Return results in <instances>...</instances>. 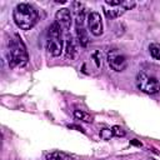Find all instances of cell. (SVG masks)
I'll return each instance as SVG.
<instances>
[{
	"mask_svg": "<svg viewBox=\"0 0 160 160\" xmlns=\"http://www.w3.org/2000/svg\"><path fill=\"white\" fill-rule=\"evenodd\" d=\"M12 18L18 28H20L21 30H30L38 22L39 15L38 11L30 4L21 2L15 6L12 11Z\"/></svg>",
	"mask_w": 160,
	"mask_h": 160,
	"instance_id": "obj_1",
	"label": "cell"
},
{
	"mask_svg": "<svg viewBox=\"0 0 160 160\" xmlns=\"http://www.w3.org/2000/svg\"><path fill=\"white\" fill-rule=\"evenodd\" d=\"M8 59L11 68H22L28 64L29 56L26 48L19 35H14L12 39L9 40L8 45Z\"/></svg>",
	"mask_w": 160,
	"mask_h": 160,
	"instance_id": "obj_2",
	"label": "cell"
},
{
	"mask_svg": "<svg viewBox=\"0 0 160 160\" xmlns=\"http://www.w3.org/2000/svg\"><path fill=\"white\" fill-rule=\"evenodd\" d=\"M61 28L55 21L48 28V38H46V50L51 56H60L62 52V34Z\"/></svg>",
	"mask_w": 160,
	"mask_h": 160,
	"instance_id": "obj_3",
	"label": "cell"
},
{
	"mask_svg": "<svg viewBox=\"0 0 160 160\" xmlns=\"http://www.w3.org/2000/svg\"><path fill=\"white\" fill-rule=\"evenodd\" d=\"M136 86L140 91L154 95L160 91V82L156 78L146 74V72H139L136 76Z\"/></svg>",
	"mask_w": 160,
	"mask_h": 160,
	"instance_id": "obj_4",
	"label": "cell"
},
{
	"mask_svg": "<svg viewBox=\"0 0 160 160\" xmlns=\"http://www.w3.org/2000/svg\"><path fill=\"white\" fill-rule=\"evenodd\" d=\"M106 59H108L109 66H110L114 71H116V72L124 71V70L126 69V66H128V61H126L125 55H124L120 50H118V49L110 50V51L108 52V58H106Z\"/></svg>",
	"mask_w": 160,
	"mask_h": 160,
	"instance_id": "obj_5",
	"label": "cell"
},
{
	"mask_svg": "<svg viewBox=\"0 0 160 160\" xmlns=\"http://www.w3.org/2000/svg\"><path fill=\"white\" fill-rule=\"evenodd\" d=\"M88 28L94 36H100L102 34V21L99 12L91 11L88 15Z\"/></svg>",
	"mask_w": 160,
	"mask_h": 160,
	"instance_id": "obj_6",
	"label": "cell"
},
{
	"mask_svg": "<svg viewBox=\"0 0 160 160\" xmlns=\"http://www.w3.org/2000/svg\"><path fill=\"white\" fill-rule=\"evenodd\" d=\"M55 21L59 24V26L64 30V31H68L72 24V16H71V12L69 9L66 8H62L60 10L56 11L55 14Z\"/></svg>",
	"mask_w": 160,
	"mask_h": 160,
	"instance_id": "obj_7",
	"label": "cell"
},
{
	"mask_svg": "<svg viewBox=\"0 0 160 160\" xmlns=\"http://www.w3.org/2000/svg\"><path fill=\"white\" fill-rule=\"evenodd\" d=\"M78 55V50H76V44L74 38L68 32L66 34V40H65V56L68 60H74Z\"/></svg>",
	"mask_w": 160,
	"mask_h": 160,
	"instance_id": "obj_8",
	"label": "cell"
},
{
	"mask_svg": "<svg viewBox=\"0 0 160 160\" xmlns=\"http://www.w3.org/2000/svg\"><path fill=\"white\" fill-rule=\"evenodd\" d=\"M75 32H76L78 42L80 44V46L86 48L88 44H89V35L85 30V26L80 25V24H75Z\"/></svg>",
	"mask_w": 160,
	"mask_h": 160,
	"instance_id": "obj_9",
	"label": "cell"
},
{
	"mask_svg": "<svg viewBox=\"0 0 160 160\" xmlns=\"http://www.w3.org/2000/svg\"><path fill=\"white\" fill-rule=\"evenodd\" d=\"M46 160H76L72 155L64 152V151H50L45 154Z\"/></svg>",
	"mask_w": 160,
	"mask_h": 160,
	"instance_id": "obj_10",
	"label": "cell"
},
{
	"mask_svg": "<svg viewBox=\"0 0 160 160\" xmlns=\"http://www.w3.org/2000/svg\"><path fill=\"white\" fill-rule=\"evenodd\" d=\"M74 116H75L78 120H81V121H84V122H92V121H94V118H92L89 112H86V111H84V110H80V109H75V110H74Z\"/></svg>",
	"mask_w": 160,
	"mask_h": 160,
	"instance_id": "obj_11",
	"label": "cell"
},
{
	"mask_svg": "<svg viewBox=\"0 0 160 160\" xmlns=\"http://www.w3.org/2000/svg\"><path fill=\"white\" fill-rule=\"evenodd\" d=\"M125 11H126V10H125L124 8H121V6H116V8H114V9L105 10V14H106L108 18H110V19H115V18H119L120 15H122Z\"/></svg>",
	"mask_w": 160,
	"mask_h": 160,
	"instance_id": "obj_12",
	"label": "cell"
},
{
	"mask_svg": "<svg viewBox=\"0 0 160 160\" xmlns=\"http://www.w3.org/2000/svg\"><path fill=\"white\" fill-rule=\"evenodd\" d=\"M149 51H150V55L156 59V60H160V44L158 42H152L149 45Z\"/></svg>",
	"mask_w": 160,
	"mask_h": 160,
	"instance_id": "obj_13",
	"label": "cell"
},
{
	"mask_svg": "<svg viewBox=\"0 0 160 160\" xmlns=\"http://www.w3.org/2000/svg\"><path fill=\"white\" fill-rule=\"evenodd\" d=\"M111 136H114L112 129H101L100 130V138L102 140H109Z\"/></svg>",
	"mask_w": 160,
	"mask_h": 160,
	"instance_id": "obj_14",
	"label": "cell"
},
{
	"mask_svg": "<svg viewBox=\"0 0 160 160\" xmlns=\"http://www.w3.org/2000/svg\"><path fill=\"white\" fill-rule=\"evenodd\" d=\"M112 134H114V136H125L126 135V132L120 126H114L112 128Z\"/></svg>",
	"mask_w": 160,
	"mask_h": 160,
	"instance_id": "obj_15",
	"label": "cell"
},
{
	"mask_svg": "<svg viewBox=\"0 0 160 160\" xmlns=\"http://www.w3.org/2000/svg\"><path fill=\"white\" fill-rule=\"evenodd\" d=\"M135 6V1H122L121 2V8H124L125 10H130Z\"/></svg>",
	"mask_w": 160,
	"mask_h": 160,
	"instance_id": "obj_16",
	"label": "cell"
},
{
	"mask_svg": "<svg viewBox=\"0 0 160 160\" xmlns=\"http://www.w3.org/2000/svg\"><path fill=\"white\" fill-rule=\"evenodd\" d=\"M130 142H131V144H134V145H138V146H141V142H138V141H135V139H134V140H131Z\"/></svg>",
	"mask_w": 160,
	"mask_h": 160,
	"instance_id": "obj_17",
	"label": "cell"
}]
</instances>
